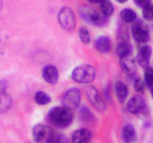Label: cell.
<instances>
[{
	"instance_id": "obj_7",
	"label": "cell",
	"mask_w": 153,
	"mask_h": 143,
	"mask_svg": "<svg viewBox=\"0 0 153 143\" xmlns=\"http://www.w3.org/2000/svg\"><path fill=\"white\" fill-rule=\"evenodd\" d=\"M85 93L87 96L88 100L90 103L94 106L98 110H105L106 108V103L103 101V99L100 96L96 88L94 86H88L85 88Z\"/></svg>"
},
{
	"instance_id": "obj_12",
	"label": "cell",
	"mask_w": 153,
	"mask_h": 143,
	"mask_svg": "<svg viewBox=\"0 0 153 143\" xmlns=\"http://www.w3.org/2000/svg\"><path fill=\"white\" fill-rule=\"evenodd\" d=\"M42 77L47 83L51 85H56L58 81V70L53 65H47L43 69Z\"/></svg>"
},
{
	"instance_id": "obj_27",
	"label": "cell",
	"mask_w": 153,
	"mask_h": 143,
	"mask_svg": "<svg viewBox=\"0 0 153 143\" xmlns=\"http://www.w3.org/2000/svg\"><path fill=\"white\" fill-rule=\"evenodd\" d=\"M67 138L63 134H54L51 143H67Z\"/></svg>"
},
{
	"instance_id": "obj_10",
	"label": "cell",
	"mask_w": 153,
	"mask_h": 143,
	"mask_svg": "<svg viewBox=\"0 0 153 143\" xmlns=\"http://www.w3.org/2000/svg\"><path fill=\"white\" fill-rule=\"evenodd\" d=\"M145 101L140 96H134L130 99L127 108L129 113L132 114H139L145 109Z\"/></svg>"
},
{
	"instance_id": "obj_1",
	"label": "cell",
	"mask_w": 153,
	"mask_h": 143,
	"mask_svg": "<svg viewBox=\"0 0 153 143\" xmlns=\"http://www.w3.org/2000/svg\"><path fill=\"white\" fill-rule=\"evenodd\" d=\"M48 121L55 126L60 128L68 127L74 119L72 109L65 106H57L50 109L48 114Z\"/></svg>"
},
{
	"instance_id": "obj_9",
	"label": "cell",
	"mask_w": 153,
	"mask_h": 143,
	"mask_svg": "<svg viewBox=\"0 0 153 143\" xmlns=\"http://www.w3.org/2000/svg\"><path fill=\"white\" fill-rule=\"evenodd\" d=\"M131 32L133 38L135 39V41L139 43H145L149 39L148 27L142 22H136L132 26Z\"/></svg>"
},
{
	"instance_id": "obj_23",
	"label": "cell",
	"mask_w": 153,
	"mask_h": 143,
	"mask_svg": "<svg viewBox=\"0 0 153 143\" xmlns=\"http://www.w3.org/2000/svg\"><path fill=\"white\" fill-rule=\"evenodd\" d=\"M79 37L82 42L85 44H88L90 43V34L89 30L85 27H81L79 30Z\"/></svg>"
},
{
	"instance_id": "obj_5",
	"label": "cell",
	"mask_w": 153,
	"mask_h": 143,
	"mask_svg": "<svg viewBox=\"0 0 153 143\" xmlns=\"http://www.w3.org/2000/svg\"><path fill=\"white\" fill-rule=\"evenodd\" d=\"M81 15L84 20L97 26H102L106 24V16L101 15L97 10L90 7H84L81 10Z\"/></svg>"
},
{
	"instance_id": "obj_6",
	"label": "cell",
	"mask_w": 153,
	"mask_h": 143,
	"mask_svg": "<svg viewBox=\"0 0 153 143\" xmlns=\"http://www.w3.org/2000/svg\"><path fill=\"white\" fill-rule=\"evenodd\" d=\"M81 101V92L77 88H72L67 91L63 97L64 106L70 109H76Z\"/></svg>"
},
{
	"instance_id": "obj_31",
	"label": "cell",
	"mask_w": 153,
	"mask_h": 143,
	"mask_svg": "<svg viewBox=\"0 0 153 143\" xmlns=\"http://www.w3.org/2000/svg\"><path fill=\"white\" fill-rule=\"evenodd\" d=\"M2 6H3V3H2V1L0 0V10H1V8H2Z\"/></svg>"
},
{
	"instance_id": "obj_25",
	"label": "cell",
	"mask_w": 153,
	"mask_h": 143,
	"mask_svg": "<svg viewBox=\"0 0 153 143\" xmlns=\"http://www.w3.org/2000/svg\"><path fill=\"white\" fill-rule=\"evenodd\" d=\"M134 88L138 93H143L144 90V82L140 77H136L134 80Z\"/></svg>"
},
{
	"instance_id": "obj_21",
	"label": "cell",
	"mask_w": 153,
	"mask_h": 143,
	"mask_svg": "<svg viewBox=\"0 0 153 143\" xmlns=\"http://www.w3.org/2000/svg\"><path fill=\"white\" fill-rule=\"evenodd\" d=\"M132 48L131 44H130L128 42H126V41H123V42H120L117 46L116 52L117 54L119 55V56L123 55V54H126V53L131 52Z\"/></svg>"
},
{
	"instance_id": "obj_13",
	"label": "cell",
	"mask_w": 153,
	"mask_h": 143,
	"mask_svg": "<svg viewBox=\"0 0 153 143\" xmlns=\"http://www.w3.org/2000/svg\"><path fill=\"white\" fill-rule=\"evenodd\" d=\"M152 55V49L149 46L143 45L140 48L137 55V62L143 68L148 67L150 62V57Z\"/></svg>"
},
{
	"instance_id": "obj_19",
	"label": "cell",
	"mask_w": 153,
	"mask_h": 143,
	"mask_svg": "<svg viewBox=\"0 0 153 143\" xmlns=\"http://www.w3.org/2000/svg\"><path fill=\"white\" fill-rule=\"evenodd\" d=\"M101 11L103 15L111 16L114 13V6L110 0H101L100 1Z\"/></svg>"
},
{
	"instance_id": "obj_18",
	"label": "cell",
	"mask_w": 153,
	"mask_h": 143,
	"mask_svg": "<svg viewBox=\"0 0 153 143\" xmlns=\"http://www.w3.org/2000/svg\"><path fill=\"white\" fill-rule=\"evenodd\" d=\"M120 17L125 23L131 24L136 19L137 15L133 10L129 9V8H125L120 12Z\"/></svg>"
},
{
	"instance_id": "obj_22",
	"label": "cell",
	"mask_w": 153,
	"mask_h": 143,
	"mask_svg": "<svg viewBox=\"0 0 153 143\" xmlns=\"http://www.w3.org/2000/svg\"><path fill=\"white\" fill-rule=\"evenodd\" d=\"M144 80L145 83L147 84L148 87L151 88V91H152L153 86V70L150 67L145 68V72H144Z\"/></svg>"
},
{
	"instance_id": "obj_30",
	"label": "cell",
	"mask_w": 153,
	"mask_h": 143,
	"mask_svg": "<svg viewBox=\"0 0 153 143\" xmlns=\"http://www.w3.org/2000/svg\"><path fill=\"white\" fill-rule=\"evenodd\" d=\"M116 1L120 3H125L127 2V0H116Z\"/></svg>"
},
{
	"instance_id": "obj_4",
	"label": "cell",
	"mask_w": 153,
	"mask_h": 143,
	"mask_svg": "<svg viewBox=\"0 0 153 143\" xmlns=\"http://www.w3.org/2000/svg\"><path fill=\"white\" fill-rule=\"evenodd\" d=\"M32 136L36 143H51L54 133L45 125H36L32 130Z\"/></svg>"
},
{
	"instance_id": "obj_15",
	"label": "cell",
	"mask_w": 153,
	"mask_h": 143,
	"mask_svg": "<svg viewBox=\"0 0 153 143\" xmlns=\"http://www.w3.org/2000/svg\"><path fill=\"white\" fill-rule=\"evenodd\" d=\"M123 141L124 143H134L137 140L135 128L131 125H127L123 130Z\"/></svg>"
},
{
	"instance_id": "obj_26",
	"label": "cell",
	"mask_w": 153,
	"mask_h": 143,
	"mask_svg": "<svg viewBox=\"0 0 153 143\" xmlns=\"http://www.w3.org/2000/svg\"><path fill=\"white\" fill-rule=\"evenodd\" d=\"M81 115H82V117L84 118L85 121H89V120H91L93 118V115L91 114V112L89 110V109L87 108H85V107H83L81 110Z\"/></svg>"
},
{
	"instance_id": "obj_29",
	"label": "cell",
	"mask_w": 153,
	"mask_h": 143,
	"mask_svg": "<svg viewBox=\"0 0 153 143\" xmlns=\"http://www.w3.org/2000/svg\"><path fill=\"white\" fill-rule=\"evenodd\" d=\"M87 1L91 3H100L101 0H87Z\"/></svg>"
},
{
	"instance_id": "obj_16",
	"label": "cell",
	"mask_w": 153,
	"mask_h": 143,
	"mask_svg": "<svg viewBox=\"0 0 153 143\" xmlns=\"http://www.w3.org/2000/svg\"><path fill=\"white\" fill-rule=\"evenodd\" d=\"M95 48L101 53H108L111 51V40L106 36H99L95 41Z\"/></svg>"
},
{
	"instance_id": "obj_3",
	"label": "cell",
	"mask_w": 153,
	"mask_h": 143,
	"mask_svg": "<svg viewBox=\"0 0 153 143\" xmlns=\"http://www.w3.org/2000/svg\"><path fill=\"white\" fill-rule=\"evenodd\" d=\"M58 21L62 28L66 31H73L76 27V17L71 8L64 7L58 15Z\"/></svg>"
},
{
	"instance_id": "obj_28",
	"label": "cell",
	"mask_w": 153,
	"mask_h": 143,
	"mask_svg": "<svg viewBox=\"0 0 153 143\" xmlns=\"http://www.w3.org/2000/svg\"><path fill=\"white\" fill-rule=\"evenodd\" d=\"M134 2L140 7H143L148 4H151V0H134Z\"/></svg>"
},
{
	"instance_id": "obj_24",
	"label": "cell",
	"mask_w": 153,
	"mask_h": 143,
	"mask_svg": "<svg viewBox=\"0 0 153 143\" xmlns=\"http://www.w3.org/2000/svg\"><path fill=\"white\" fill-rule=\"evenodd\" d=\"M143 15L146 20L152 21L153 19V7L152 4H148L143 7Z\"/></svg>"
},
{
	"instance_id": "obj_17",
	"label": "cell",
	"mask_w": 153,
	"mask_h": 143,
	"mask_svg": "<svg viewBox=\"0 0 153 143\" xmlns=\"http://www.w3.org/2000/svg\"><path fill=\"white\" fill-rule=\"evenodd\" d=\"M115 93H116L117 99L121 104L124 103L126 101L127 96H128V88L123 82L122 81H118L115 84Z\"/></svg>"
},
{
	"instance_id": "obj_20",
	"label": "cell",
	"mask_w": 153,
	"mask_h": 143,
	"mask_svg": "<svg viewBox=\"0 0 153 143\" xmlns=\"http://www.w3.org/2000/svg\"><path fill=\"white\" fill-rule=\"evenodd\" d=\"M35 101L40 105H48L51 101V98L48 94L43 91H38L35 95Z\"/></svg>"
},
{
	"instance_id": "obj_14",
	"label": "cell",
	"mask_w": 153,
	"mask_h": 143,
	"mask_svg": "<svg viewBox=\"0 0 153 143\" xmlns=\"http://www.w3.org/2000/svg\"><path fill=\"white\" fill-rule=\"evenodd\" d=\"M91 133L86 129H79L76 130L72 135L74 143H88L91 139Z\"/></svg>"
},
{
	"instance_id": "obj_11",
	"label": "cell",
	"mask_w": 153,
	"mask_h": 143,
	"mask_svg": "<svg viewBox=\"0 0 153 143\" xmlns=\"http://www.w3.org/2000/svg\"><path fill=\"white\" fill-rule=\"evenodd\" d=\"M12 101L7 93L5 84L0 83V113H5L11 108Z\"/></svg>"
},
{
	"instance_id": "obj_8",
	"label": "cell",
	"mask_w": 153,
	"mask_h": 143,
	"mask_svg": "<svg viewBox=\"0 0 153 143\" xmlns=\"http://www.w3.org/2000/svg\"><path fill=\"white\" fill-rule=\"evenodd\" d=\"M122 69L128 75H134L136 72V60L131 52L126 53L119 56Z\"/></svg>"
},
{
	"instance_id": "obj_2",
	"label": "cell",
	"mask_w": 153,
	"mask_h": 143,
	"mask_svg": "<svg viewBox=\"0 0 153 143\" xmlns=\"http://www.w3.org/2000/svg\"><path fill=\"white\" fill-rule=\"evenodd\" d=\"M96 71L94 68L89 64L76 67L72 73V77L76 82L88 84L94 80Z\"/></svg>"
}]
</instances>
